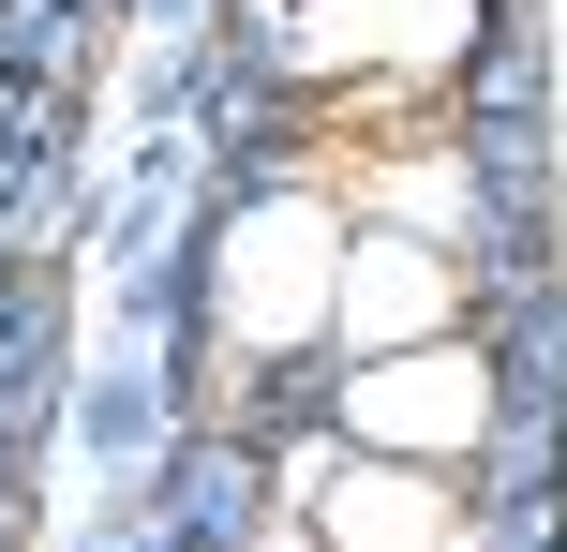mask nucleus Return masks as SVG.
Returning <instances> with one entry per match:
<instances>
[{
  "instance_id": "nucleus-1",
  "label": "nucleus",
  "mask_w": 567,
  "mask_h": 552,
  "mask_svg": "<svg viewBox=\"0 0 567 552\" xmlns=\"http://www.w3.org/2000/svg\"><path fill=\"white\" fill-rule=\"evenodd\" d=\"M343 195H313V179H269V195H239L225 225H209V329H225L239 358H299L329 344L343 314Z\"/></svg>"
},
{
  "instance_id": "nucleus-2",
  "label": "nucleus",
  "mask_w": 567,
  "mask_h": 552,
  "mask_svg": "<svg viewBox=\"0 0 567 552\" xmlns=\"http://www.w3.org/2000/svg\"><path fill=\"white\" fill-rule=\"evenodd\" d=\"M329 418H343V448H389V464H478L493 448V358L463 344V329L389 344V358H343Z\"/></svg>"
},
{
  "instance_id": "nucleus-3",
  "label": "nucleus",
  "mask_w": 567,
  "mask_h": 552,
  "mask_svg": "<svg viewBox=\"0 0 567 552\" xmlns=\"http://www.w3.org/2000/svg\"><path fill=\"white\" fill-rule=\"evenodd\" d=\"M299 538L313 552H478V508H463V464H389V448H299Z\"/></svg>"
},
{
  "instance_id": "nucleus-4",
  "label": "nucleus",
  "mask_w": 567,
  "mask_h": 552,
  "mask_svg": "<svg viewBox=\"0 0 567 552\" xmlns=\"http://www.w3.org/2000/svg\"><path fill=\"white\" fill-rule=\"evenodd\" d=\"M433 329H463V269L433 225H359L343 239V314L329 344L343 358H389V344H433Z\"/></svg>"
},
{
  "instance_id": "nucleus-5",
  "label": "nucleus",
  "mask_w": 567,
  "mask_h": 552,
  "mask_svg": "<svg viewBox=\"0 0 567 552\" xmlns=\"http://www.w3.org/2000/svg\"><path fill=\"white\" fill-rule=\"evenodd\" d=\"M463 30H478V0H313V45L343 75H433V60H463Z\"/></svg>"
}]
</instances>
